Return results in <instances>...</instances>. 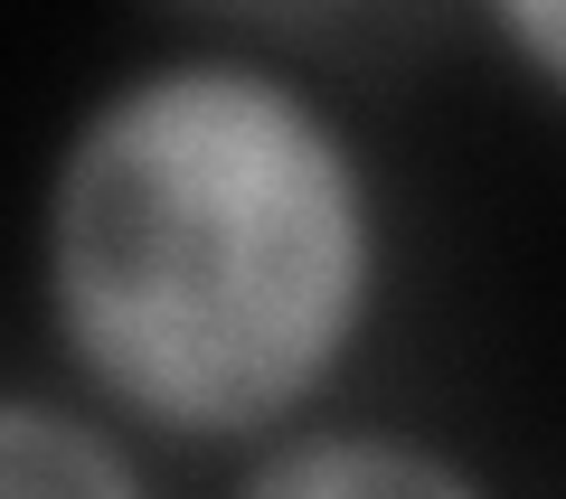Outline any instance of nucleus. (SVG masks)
I'll return each instance as SVG.
<instances>
[{
	"label": "nucleus",
	"mask_w": 566,
	"mask_h": 499,
	"mask_svg": "<svg viewBox=\"0 0 566 499\" xmlns=\"http://www.w3.org/2000/svg\"><path fill=\"white\" fill-rule=\"evenodd\" d=\"M491 39H501V57L520 66L538 95L566 104V0H501V10H491Z\"/></svg>",
	"instance_id": "obj_4"
},
{
	"label": "nucleus",
	"mask_w": 566,
	"mask_h": 499,
	"mask_svg": "<svg viewBox=\"0 0 566 499\" xmlns=\"http://www.w3.org/2000/svg\"><path fill=\"white\" fill-rule=\"evenodd\" d=\"M397 274L359 123L312 66L170 39L104 76L48 151L29 301L66 396L142 443L264 453L340 415Z\"/></svg>",
	"instance_id": "obj_1"
},
{
	"label": "nucleus",
	"mask_w": 566,
	"mask_h": 499,
	"mask_svg": "<svg viewBox=\"0 0 566 499\" xmlns=\"http://www.w3.org/2000/svg\"><path fill=\"white\" fill-rule=\"evenodd\" d=\"M0 499H161L142 434L66 386H20L0 415Z\"/></svg>",
	"instance_id": "obj_3"
},
{
	"label": "nucleus",
	"mask_w": 566,
	"mask_h": 499,
	"mask_svg": "<svg viewBox=\"0 0 566 499\" xmlns=\"http://www.w3.org/2000/svg\"><path fill=\"white\" fill-rule=\"evenodd\" d=\"M227 499H501L463 443L397 415H322L237 461Z\"/></svg>",
	"instance_id": "obj_2"
}]
</instances>
